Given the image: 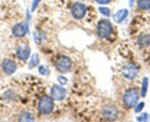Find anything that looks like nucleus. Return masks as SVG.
<instances>
[{
	"instance_id": "nucleus-23",
	"label": "nucleus",
	"mask_w": 150,
	"mask_h": 122,
	"mask_svg": "<svg viewBox=\"0 0 150 122\" xmlns=\"http://www.w3.org/2000/svg\"><path fill=\"white\" fill-rule=\"evenodd\" d=\"M96 1L99 4H108L111 0H96Z\"/></svg>"
},
{
	"instance_id": "nucleus-3",
	"label": "nucleus",
	"mask_w": 150,
	"mask_h": 122,
	"mask_svg": "<svg viewBox=\"0 0 150 122\" xmlns=\"http://www.w3.org/2000/svg\"><path fill=\"white\" fill-rule=\"evenodd\" d=\"M98 35L99 37L104 38L108 37L112 31V26L111 23L108 20H102L98 24Z\"/></svg>"
},
{
	"instance_id": "nucleus-2",
	"label": "nucleus",
	"mask_w": 150,
	"mask_h": 122,
	"mask_svg": "<svg viewBox=\"0 0 150 122\" xmlns=\"http://www.w3.org/2000/svg\"><path fill=\"white\" fill-rule=\"evenodd\" d=\"M138 97H139V94H138V90L134 88L130 89L125 93L123 99L124 102L127 107H133L137 104Z\"/></svg>"
},
{
	"instance_id": "nucleus-11",
	"label": "nucleus",
	"mask_w": 150,
	"mask_h": 122,
	"mask_svg": "<svg viewBox=\"0 0 150 122\" xmlns=\"http://www.w3.org/2000/svg\"><path fill=\"white\" fill-rule=\"evenodd\" d=\"M17 56L20 60H26L30 54V49L27 45H21L18 48L16 51Z\"/></svg>"
},
{
	"instance_id": "nucleus-1",
	"label": "nucleus",
	"mask_w": 150,
	"mask_h": 122,
	"mask_svg": "<svg viewBox=\"0 0 150 122\" xmlns=\"http://www.w3.org/2000/svg\"><path fill=\"white\" fill-rule=\"evenodd\" d=\"M53 107H54V102L52 97H48V96H44L41 97L39 104H38L39 110L41 113L45 115L50 114L52 111Z\"/></svg>"
},
{
	"instance_id": "nucleus-17",
	"label": "nucleus",
	"mask_w": 150,
	"mask_h": 122,
	"mask_svg": "<svg viewBox=\"0 0 150 122\" xmlns=\"http://www.w3.org/2000/svg\"><path fill=\"white\" fill-rule=\"evenodd\" d=\"M99 11H100L101 13L106 16H110V11L109 8L101 7V8H99Z\"/></svg>"
},
{
	"instance_id": "nucleus-12",
	"label": "nucleus",
	"mask_w": 150,
	"mask_h": 122,
	"mask_svg": "<svg viewBox=\"0 0 150 122\" xmlns=\"http://www.w3.org/2000/svg\"><path fill=\"white\" fill-rule=\"evenodd\" d=\"M128 13H129V12H128L127 10H120V11H119L114 14V16H113V19L115 20L116 22L120 23L127 18V16H128Z\"/></svg>"
},
{
	"instance_id": "nucleus-16",
	"label": "nucleus",
	"mask_w": 150,
	"mask_h": 122,
	"mask_svg": "<svg viewBox=\"0 0 150 122\" xmlns=\"http://www.w3.org/2000/svg\"><path fill=\"white\" fill-rule=\"evenodd\" d=\"M39 56L38 54H33V57H32L31 60L30 61V64H29V66L30 68H33V67H35L39 63Z\"/></svg>"
},
{
	"instance_id": "nucleus-8",
	"label": "nucleus",
	"mask_w": 150,
	"mask_h": 122,
	"mask_svg": "<svg viewBox=\"0 0 150 122\" xmlns=\"http://www.w3.org/2000/svg\"><path fill=\"white\" fill-rule=\"evenodd\" d=\"M51 94L52 98L56 100H62L65 98L66 95V90L60 86L54 85H53L51 90Z\"/></svg>"
},
{
	"instance_id": "nucleus-19",
	"label": "nucleus",
	"mask_w": 150,
	"mask_h": 122,
	"mask_svg": "<svg viewBox=\"0 0 150 122\" xmlns=\"http://www.w3.org/2000/svg\"><path fill=\"white\" fill-rule=\"evenodd\" d=\"M144 107V102H141L140 104H138V106H137L136 107H135V111L136 112V113H140V112L143 110Z\"/></svg>"
},
{
	"instance_id": "nucleus-14",
	"label": "nucleus",
	"mask_w": 150,
	"mask_h": 122,
	"mask_svg": "<svg viewBox=\"0 0 150 122\" xmlns=\"http://www.w3.org/2000/svg\"><path fill=\"white\" fill-rule=\"evenodd\" d=\"M148 85H149V80L148 78L145 77L143 80L142 83V87H141V95L142 97H145L147 93V89H148Z\"/></svg>"
},
{
	"instance_id": "nucleus-21",
	"label": "nucleus",
	"mask_w": 150,
	"mask_h": 122,
	"mask_svg": "<svg viewBox=\"0 0 150 122\" xmlns=\"http://www.w3.org/2000/svg\"><path fill=\"white\" fill-rule=\"evenodd\" d=\"M147 117H148V116H147L146 113H143L140 117L138 118V121H146Z\"/></svg>"
},
{
	"instance_id": "nucleus-15",
	"label": "nucleus",
	"mask_w": 150,
	"mask_h": 122,
	"mask_svg": "<svg viewBox=\"0 0 150 122\" xmlns=\"http://www.w3.org/2000/svg\"><path fill=\"white\" fill-rule=\"evenodd\" d=\"M34 116L30 113H23L19 118L20 121H34Z\"/></svg>"
},
{
	"instance_id": "nucleus-18",
	"label": "nucleus",
	"mask_w": 150,
	"mask_h": 122,
	"mask_svg": "<svg viewBox=\"0 0 150 122\" xmlns=\"http://www.w3.org/2000/svg\"><path fill=\"white\" fill-rule=\"evenodd\" d=\"M38 71H39V72L41 73V74H44V75H47V74H48L49 72H50L48 68H45L44 66H41L39 67V68H38Z\"/></svg>"
},
{
	"instance_id": "nucleus-4",
	"label": "nucleus",
	"mask_w": 150,
	"mask_h": 122,
	"mask_svg": "<svg viewBox=\"0 0 150 122\" xmlns=\"http://www.w3.org/2000/svg\"><path fill=\"white\" fill-rule=\"evenodd\" d=\"M56 66L60 72H67L71 67V61L66 56H61L57 59Z\"/></svg>"
},
{
	"instance_id": "nucleus-20",
	"label": "nucleus",
	"mask_w": 150,
	"mask_h": 122,
	"mask_svg": "<svg viewBox=\"0 0 150 122\" xmlns=\"http://www.w3.org/2000/svg\"><path fill=\"white\" fill-rule=\"evenodd\" d=\"M40 1H41V0H33V6H32V11H34L36 9V8H37L38 5L39 4Z\"/></svg>"
},
{
	"instance_id": "nucleus-22",
	"label": "nucleus",
	"mask_w": 150,
	"mask_h": 122,
	"mask_svg": "<svg viewBox=\"0 0 150 122\" xmlns=\"http://www.w3.org/2000/svg\"><path fill=\"white\" fill-rule=\"evenodd\" d=\"M58 82L60 83V84L64 85L67 83V80H66V78H65V77H58Z\"/></svg>"
},
{
	"instance_id": "nucleus-13",
	"label": "nucleus",
	"mask_w": 150,
	"mask_h": 122,
	"mask_svg": "<svg viewBox=\"0 0 150 122\" xmlns=\"http://www.w3.org/2000/svg\"><path fill=\"white\" fill-rule=\"evenodd\" d=\"M138 6L143 10H150V0H138Z\"/></svg>"
},
{
	"instance_id": "nucleus-9",
	"label": "nucleus",
	"mask_w": 150,
	"mask_h": 122,
	"mask_svg": "<svg viewBox=\"0 0 150 122\" xmlns=\"http://www.w3.org/2000/svg\"><path fill=\"white\" fill-rule=\"evenodd\" d=\"M103 116L108 120H115L117 118V110L114 106L107 105L103 109Z\"/></svg>"
},
{
	"instance_id": "nucleus-7",
	"label": "nucleus",
	"mask_w": 150,
	"mask_h": 122,
	"mask_svg": "<svg viewBox=\"0 0 150 122\" xmlns=\"http://www.w3.org/2000/svg\"><path fill=\"white\" fill-rule=\"evenodd\" d=\"M27 30H28L27 24L24 22H21L14 26V27L13 28L12 32L15 37L21 38V37L24 36L26 35Z\"/></svg>"
},
{
	"instance_id": "nucleus-10",
	"label": "nucleus",
	"mask_w": 150,
	"mask_h": 122,
	"mask_svg": "<svg viewBox=\"0 0 150 122\" xmlns=\"http://www.w3.org/2000/svg\"><path fill=\"white\" fill-rule=\"evenodd\" d=\"M2 68L6 74H11L15 72L16 69V64L13 60L5 59L2 62Z\"/></svg>"
},
{
	"instance_id": "nucleus-6",
	"label": "nucleus",
	"mask_w": 150,
	"mask_h": 122,
	"mask_svg": "<svg viewBox=\"0 0 150 122\" xmlns=\"http://www.w3.org/2000/svg\"><path fill=\"white\" fill-rule=\"evenodd\" d=\"M71 13L75 18L80 19L86 15V7L80 2H77L72 6Z\"/></svg>"
},
{
	"instance_id": "nucleus-5",
	"label": "nucleus",
	"mask_w": 150,
	"mask_h": 122,
	"mask_svg": "<svg viewBox=\"0 0 150 122\" xmlns=\"http://www.w3.org/2000/svg\"><path fill=\"white\" fill-rule=\"evenodd\" d=\"M138 66L133 63H129L127 66H125L122 69V74L124 77L126 78L129 79V80H132L134 79L138 74Z\"/></svg>"
}]
</instances>
